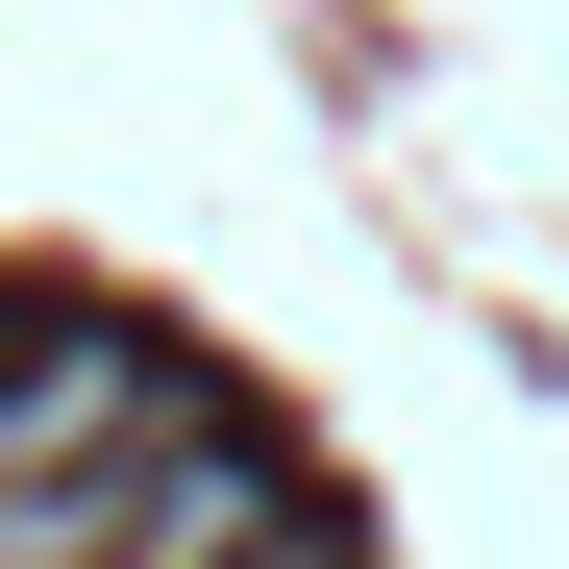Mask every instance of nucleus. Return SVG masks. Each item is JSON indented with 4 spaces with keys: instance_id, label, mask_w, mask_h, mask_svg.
I'll list each match as a JSON object with an SVG mask.
<instances>
[{
    "instance_id": "nucleus-1",
    "label": "nucleus",
    "mask_w": 569,
    "mask_h": 569,
    "mask_svg": "<svg viewBox=\"0 0 569 569\" xmlns=\"http://www.w3.org/2000/svg\"><path fill=\"white\" fill-rule=\"evenodd\" d=\"M173 421H199V397H173V347H124V322H0V520H26V496H100V470L124 446H173Z\"/></svg>"
},
{
    "instance_id": "nucleus-2",
    "label": "nucleus",
    "mask_w": 569,
    "mask_h": 569,
    "mask_svg": "<svg viewBox=\"0 0 569 569\" xmlns=\"http://www.w3.org/2000/svg\"><path fill=\"white\" fill-rule=\"evenodd\" d=\"M298 569H322V545H298Z\"/></svg>"
}]
</instances>
